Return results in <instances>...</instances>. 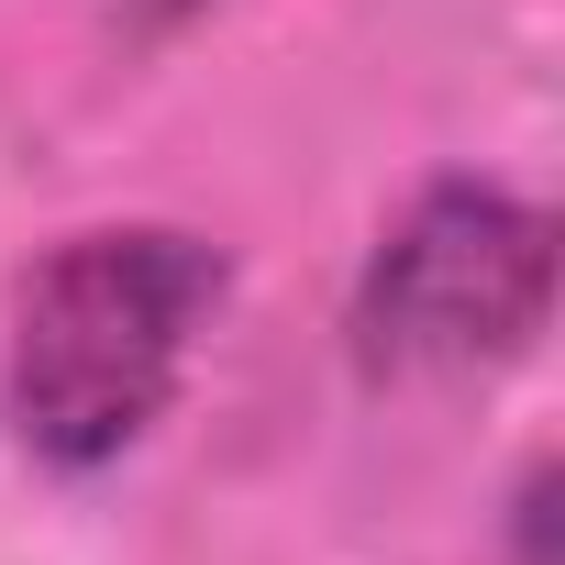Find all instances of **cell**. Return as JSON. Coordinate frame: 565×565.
Masks as SVG:
<instances>
[{
	"mask_svg": "<svg viewBox=\"0 0 565 565\" xmlns=\"http://www.w3.org/2000/svg\"><path fill=\"white\" fill-rule=\"evenodd\" d=\"M222 300L233 255L189 222H89L45 244L0 322V433L45 477H111L178 411Z\"/></svg>",
	"mask_w": 565,
	"mask_h": 565,
	"instance_id": "1",
	"label": "cell"
},
{
	"mask_svg": "<svg viewBox=\"0 0 565 565\" xmlns=\"http://www.w3.org/2000/svg\"><path fill=\"white\" fill-rule=\"evenodd\" d=\"M543 311H554V222L488 178H433L355 277V366L499 377L543 344Z\"/></svg>",
	"mask_w": 565,
	"mask_h": 565,
	"instance_id": "2",
	"label": "cell"
},
{
	"mask_svg": "<svg viewBox=\"0 0 565 565\" xmlns=\"http://www.w3.org/2000/svg\"><path fill=\"white\" fill-rule=\"evenodd\" d=\"M89 12H100L111 34H134V45H167V34H189V23H211L222 0H89Z\"/></svg>",
	"mask_w": 565,
	"mask_h": 565,
	"instance_id": "3",
	"label": "cell"
}]
</instances>
